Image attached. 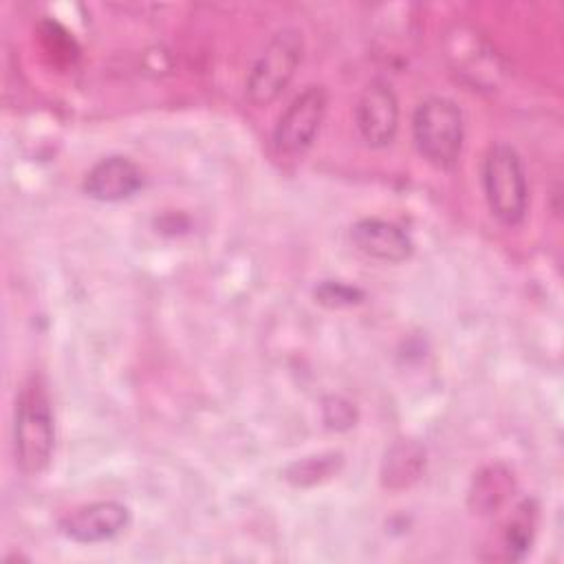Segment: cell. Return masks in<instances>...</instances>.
Wrapping results in <instances>:
<instances>
[{"instance_id": "6da1fadb", "label": "cell", "mask_w": 564, "mask_h": 564, "mask_svg": "<svg viewBox=\"0 0 564 564\" xmlns=\"http://www.w3.org/2000/svg\"><path fill=\"white\" fill-rule=\"evenodd\" d=\"M15 460L26 476H40L53 458L55 421L44 383L31 377L15 399L13 414Z\"/></svg>"}, {"instance_id": "7a4b0ae2", "label": "cell", "mask_w": 564, "mask_h": 564, "mask_svg": "<svg viewBox=\"0 0 564 564\" xmlns=\"http://www.w3.org/2000/svg\"><path fill=\"white\" fill-rule=\"evenodd\" d=\"M482 192L491 216L516 227L524 220L529 207L527 172L520 154L509 143H494L482 161Z\"/></svg>"}, {"instance_id": "3957f363", "label": "cell", "mask_w": 564, "mask_h": 564, "mask_svg": "<svg viewBox=\"0 0 564 564\" xmlns=\"http://www.w3.org/2000/svg\"><path fill=\"white\" fill-rule=\"evenodd\" d=\"M412 137L419 154L436 170H452L458 163L465 123L456 101L447 97L423 99L412 117Z\"/></svg>"}, {"instance_id": "277c9868", "label": "cell", "mask_w": 564, "mask_h": 564, "mask_svg": "<svg viewBox=\"0 0 564 564\" xmlns=\"http://www.w3.org/2000/svg\"><path fill=\"white\" fill-rule=\"evenodd\" d=\"M304 53L302 33L284 26L271 35L247 75V99L253 106H269L293 79Z\"/></svg>"}, {"instance_id": "5b68a950", "label": "cell", "mask_w": 564, "mask_h": 564, "mask_svg": "<svg viewBox=\"0 0 564 564\" xmlns=\"http://www.w3.org/2000/svg\"><path fill=\"white\" fill-rule=\"evenodd\" d=\"M328 108V93L319 84L306 86L280 115L273 145L282 156H302L315 141Z\"/></svg>"}, {"instance_id": "8992f818", "label": "cell", "mask_w": 564, "mask_h": 564, "mask_svg": "<svg viewBox=\"0 0 564 564\" xmlns=\"http://www.w3.org/2000/svg\"><path fill=\"white\" fill-rule=\"evenodd\" d=\"M355 123L370 148L392 143L399 128V101L394 90L383 79H372L359 95L355 106Z\"/></svg>"}, {"instance_id": "52a82bcc", "label": "cell", "mask_w": 564, "mask_h": 564, "mask_svg": "<svg viewBox=\"0 0 564 564\" xmlns=\"http://www.w3.org/2000/svg\"><path fill=\"white\" fill-rule=\"evenodd\" d=\"M130 524V509L117 500H97L62 518L59 531L77 544L112 540Z\"/></svg>"}, {"instance_id": "ba28073f", "label": "cell", "mask_w": 564, "mask_h": 564, "mask_svg": "<svg viewBox=\"0 0 564 564\" xmlns=\"http://www.w3.org/2000/svg\"><path fill=\"white\" fill-rule=\"evenodd\" d=\"M86 196L101 203H119L132 198L143 187L141 167L121 154L99 159L84 176Z\"/></svg>"}, {"instance_id": "9c48e42d", "label": "cell", "mask_w": 564, "mask_h": 564, "mask_svg": "<svg viewBox=\"0 0 564 564\" xmlns=\"http://www.w3.org/2000/svg\"><path fill=\"white\" fill-rule=\"evenodd\" d=\"M350 242L364 256L379 262H403L414 253L410 234L383 218H361L350 227Z\"/></svg>"}, {"instance_id": "30bf717a", "label": "cell", "mask_w": 564, "mask_h": 564, "mask_svg": "<svg viewBox=\"0 0 564 564\" xmlns=\"http://www.w3.org/2000/svg\"><path fill=\"white\" fill-rule=\"evenodd\" d=\"M425 447L416 441L403 438L397 441L383 456L381 463V485L399 491V489H408L410 485H414L423 471H425Z\"/></svg>"}, {"instance_id": "8fae6325", "label": "cell", "mask_w": 564, "mask_h": 564, "mask_svg": "<svg viewBox=\"0 0 564 564\" xmlns=\"http://www.w3.org/2000/svg\"><path fill=\"white\" fill-rule=\"evenodd\" d=\"M513 489V478L502 465H489L476 474L469 489V507L474 513H494L502 507Z\"/></svg>"}, {"instance_id": "7c38bea8", "label": "cell", "mask_w": 564, "mask_h": 564, "mask_svg": "<svg viewBox=\"0 0 564 564\" xmlns=\"http://www.w3.org/2000/svg\"><path fill=\"white\" fill-rule=\"evenodd\" d=\"M344 465L341 452H322L297 458L284 467V480L293 487H313L330 480Z\"/></svg>"}, {"instance_id": "4fadbf2b", "label": "cell", "mask_w": 564, "mask_h": 564, "mask_svg": "<svg viewBox=\"0 0 564 564\" xmlns=\"http://www.w3.org/2000/svg\"><path fill=\"white\" fill-rule=\"evenodd\" d=\"M533 527H535V507L533 502L524 500L516 509L513 518L505 529V549L511 560H520L527 553L533 540Z\"/></svg>"}, {"instance_id": "5bb4252c", "label": "cell", "mask_w": 564, "mask_h": 564, "mask_svg": "<svg viewBox=\"0 0 564 564\" xmlns=\"http://www.w3.org/2000/svg\"><path fill=\"white\" fill-rule=\"evenodd\" d=\"M313 297H315V302H319L322 306H328V308H348L364 300V291H359L357 286H350L346 282L324 280L315 286Z\"/></svg>"}, {"instance_id": "9a60e30c", "label": "cell", "mask_w": 564, "mask_h": 564, "mask_svg": "<svg viewBox=\"0 0 564 564\" xmlns=\"http://www.w3.org/2000/svg\"><path fill=\"white\" fill-rule=\"evenodd\" d=\"M322 416H324L326 427H330V430H348L350 425H355L357 412H355L350 401H346L341 397H328L322 403Z\"/></svg>"}]
</instances>
